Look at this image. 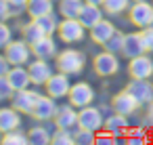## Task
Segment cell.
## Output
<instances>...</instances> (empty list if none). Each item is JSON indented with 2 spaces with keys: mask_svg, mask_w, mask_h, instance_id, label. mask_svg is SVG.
Wrapping results in <instances>:
<instances>
[{
  "mask_svg": "<svg viewBox=\"0 0 153 145\" xmlns=\"http://www.w3.org/2000/svg\"><path fill=\"white\" fill-rule=\"evenodd\" d=\"M11 67H13V65L9 63V59L4 57V53H2V51H0V76H7Z\"/></svg>",
  "mask_w": 153,
  "mask_h": 145,
  "instance_id": "obj_39",
  "label": "cell"
},
{
  "mask_svg": "<svg viewBox=\"0 0 153 145\" xmlns=\"http://www.w3.org/2000/svg\"><path fill=\"white\" fill-rule=\"evenodd\" d=\"M143 122L149 126V128H153V101L147 105V114H145V118H143Z\"/></svg>",
  "mask_w": 153,
  "mask_h": 145,
  "instance_id": "obj_40",
  "label": "cell"
},
{
  "mask_svg": "<svg viewBox=\"0 0 153 145\" xmlns=\"http://www.w3.org/2000/svg\"><path fill=\"white\" fill-rule=\"evenodd\" d=\"M124 36H126V34L117 30V32H115V34L111 36V40H109V42H107V44H105L103 49H107V51H111V53H115V55H122V46H124Z\"/></svg>",
  "mask_w": 153,
  "mask_h": 145,
  "instance_id": "obj_34",
  "label": "cell"
},
{
  "mask_svg": "<svg viewBox=\"0 0 153 145\" xmlns=\"http://www.w3.org/2000/svg\"><path fill=\"white\" fill-rule=\"evenodd\" d=\"M94 97H97V93H94V88L88 82H76V84H71V90L67 95V101L74 107L82 109L86 105H92L94 103Z\"/></svg>",
  "mask_w": 153,
  "mask_h": 145,
  "instance_id": "obj_7",
  "label": "cell"
},
{
  "mask_svg": "<svg viewBox=\"0 0 153 145\" xmlns=\"http://www.w3.org/2000/svg\"><path fill=\"white\" fill-rule=\"evenodd\" d=\"M57 2H59V0H57Z\"/></svg>",
  "mask_w": 153,
  "mask_h": 145,
  "instance_id": "obj_46",
  "label": "cell"
},
{
  "mask_svg": "<svg viewBox=\"0 0 153 145\" xmlns=\"http://www.w3.org/2000/svg\"><path fill=\"white\" fill-rule=\"evenodd\" d=\"M84 7V0H59V15L61 17H78Z\"/></svg>",
  "mask_w": 153,
  "mask_h": 145,
  "instance_id": "obj_29",
  "label": "cell"
},
{
  "mask_svg": "<svg viewBox=\"0 0 153 145\" xmlns=\"http://www.w3.org/2000/svg\"><path fill=\"white\" fill-rule=\"evenodd\" d=\"M2 53H4V57L9 59L11 65H27L32 61V57H34L32 44L27 40H23V38H13L2 49Z\"/></svg>",
  "mask_w": 153,
  "mask_h": 145,
  "instance_id": "obj_3",
  "label": "cell"
},
{
  "mask_svg": "<svg viewBox=\"0 0 153 145\" xmlns=\"http://www.w3.org/2000/svg\"><path fill=\"white\" fill-rule=\"evenodd\" d=\"M27 70H30L34 86H44L48 82V78L55 74L53 63H48V59H36V57H34V61L27 63Z\"/></svg>",
  "mask_w": 153,
  "mask_h": 145,
  "instance_id": "obj_12",
  "label": "cell"
},
{
  "mask_svg": "<svg viewBox=\"0 0 153 145\" xmlns=\"http://www.w3.org/2000/svg\"><path fill=\"white\" fill-rule=\"evenodd\" d=\"M122 143L124 145H145V143H149V130L145 126H128Z\"/></svg>",
  "mask_w": 153,
  "mask_h": 145,
  "instance_id": "obj_23",
  "label": "cell"
},
{
  "mask_svg": "<svg viewBox=\"0 0 153 145\" xmlns=\"http://www.w3.org/2000/svg\"><path fill=\"white\" fill-rule=\"evenodd\" d=\"M11 4H13L19 13H25V4H27V0H11Z\"/></svg>",
  "mask_w": 153,
  "mask_h": 145,
  "instance_id": "obj_41",
  "label": "cell"
},
{
  "mask_svg": "<svg viewBox=\"0 0 153 145\" xmlns=\"http://www.w3.org/2000/svg\"><path fill=\"white\" fill-rule=\"evenodd\" d=\"M21 13L11 4V0H0V21H9L13 17H19Z\"/></svg>",
  "mask_w": 153,
  "mask_h": 145,
  "instance_id": "obj_33",
  "label": "cell"
},
{
  "mask_svg": "<svg viewBox=\"0 0 153 145\" xmlns=\"http://www.w3.org/2000/svg\"><path fill=\"white\" fill-rule=\"evenodd\" d=\"M115 32H117V28L113 25V21H109V19H101L94 28L88 30V36H90V40H92L94 44L105 46V44L111 40V36H113Z\"/></svg>",
  "mask_w": 153,
  "mask_h": 145,
  "instance_id": "obj_17",
  "label": "cell"
},
{
  "mask_svg": "<svg viewBox=\"0 0 153 145\" xmlns=\"http://www.w3.org/2000/svg\"><path fill=\"white\" fill-rule=\"evenodd\" d=\"M92 70H94V74L101 76V78H111V76H115V74L120 72V55H115V53L103 49L99 55H94V59H92Z\"/></svg>",
  "mask_w": 153,
  "mask_h": 145,
  "instance_id": "obj_5",
  "label": "cell"
},
{
  "mask_svg": "<svg viewBox=\"0 0 153 145\" xmlns=\"http://www.w3.org/2000/svg\"><path fill=\"white\" fill-rule=\"evenodd\" d=\"M115 143H122V139H117L113 132H109L107 128H101L97 130V141L94 145H115Z\"/></svg>",
  "mask_w": 153,
  "mask_h": 145,
  "instance_id": "obj_35",
  "label": "cell"
},
{
  "mask_svg": "<svg viewBox=\"0 0 153 145\" xmlns=\"http://www.w3.org/2000/svg\"><path fill=\"white\" fill-rule=\"evenodd\" d=\"M53 2H55V0H27L25 13L30 15V19H36V17H42V15H48V13L55 11Z\"/></svg>",
  "mask_w": 153,
  "mask_h": 145,
  "instance_id": "obj_24",
  "label": "cell"
},
{
  "mask_svg": "<svg viewBox=\"0 0 153 145\" xmlns=\"http://www.w3.org/2000/svg\"><path fill=\"white\" fill-rule=\"evenodd\" d=\"M84 2H88V4H97V7H103L105 0H84Z\"/></svg>",
  "mask_w": 153,
  "mask_h": 145,
  "instance_id": "obj_42",
  "label": "cell"
},
{
  "mask_svg": "<svg viewBox=\"0 0 153 145\" xmlns=\"http://www.w3.org/2000/svg\"><path fill=\"white\" fill-rule=\"evenodd\" d=\"M84 65H86V55L78 49H63L55 57V67L63 74H69V76L82 74Z\"/></svg>",
  "mask_w": 153,
  "mask_h": 145,
  "instance_id": "obj_1",
  "label": "cell"
},
{
  "mask_svg": "<svg viewBox=\"0 0 153 145\" xmlns=\"http://www.w3.org/2000/svg\"><path fill=\"white\" fill-rule=\"evenodd\" d=\"M15 95V88L13 84L9 82L7 76H0V101H7V99H13Z\"/></svg>",
  "mask_w": 153,
  "mask_h": 145,
  "instance_id": "obj_36",
  "label": "cell"
},
{
  "mask_svg": "<svg viewBox=\"0 0 153 145\" xmlns=\"http://www.w3.org/2000/svg\"><path fill=\"white\" fill-rule=\"evenodd\" d=\"M53 132L55 130H48V126L36 124V126H32L27 130L30 143H34V145H48V143H53Z\"/></svg>",
  "mask_w": 153,
  "mask_h": 145,
  "instance_id": "obj_25",
  "label": "cell"
},
{
  "mask_svg": "<svg viewBox=\"0 0 153 145\" xmlns=\"http://www.w3.org/2000/svg\"><path fill=\"white\" fill-rule=\"evenodd\" d=\"M69 78H71L69 74H63V72L57 70V72L48 78V82L44 84L46 95L55 97L57 101H59V99H67V95H69V90H71V80H69Z\"/></svg>",
  "mask_w": 153,
  "mask_h": 145,
  "instance_id": "obj_6",
  "label": "cell"
},
{
  "mask_svg": "<svg viewBox=\"0 0 153 145\" xmlns=\"http://www.w3.org/2000/svg\"><path fill=\"white\" fill-rule=\"evenodd\" d=\"M132 2H138V0H132Z\"/></svg>",
  "mask_w": 153,
  "mask_h": 145,
  "instance_id": "obj_44",
  "label": "cell"
},
{
  "mask_svg": "<svg viewBox=\"0 0 153 145\" xmlns=\"http://www.w3.org/2000/svg\"><path fill=\"white\" fill-rule=\"evenodd\" d=\"M86 32L88 30L84 28V23L78 17H63L61 23H59L57 36L63 44H78L86 38Z\"/></svg>",
  "mask_w": 153,
  "mask_h": 145,
  "instance_id": "obj_2",
  "label": "cell"
},
{
  "mask_svg": "<svg viewBox=\"0 0 153 145\" xmlns=\"http://www.w3.org/2000/svg\"><path fill=\"white\" fill-rule=\"evenodd\" d=\"M32 53H34L36 59H48L51 61L59 55V49H57V42H55L53 36H44L36 44H32Z\"/></svg>",
  "mask_w": 153,
  "mask_h": 145,
  "instance_id": "obj_18",
  "label": "cell"
},
{
  "mask_svg": "<svg viewBox=\"0 0 153 145\" xmlns=\"http://www.w3.org/2000/svg\"><path fill=\"white\" fill-rule=\"evenodd\" d=\"M128 21L143 30L153 25V0H138V2H132L128 9Z\"/></svg>",
  "mask_w": 153,
  "mask_h": 145,
  "instance_id": "obj_4",
  "label": "cell"
},
{
  "mask_svg": "<svg viewBox=\"0 0 153 145\" xmlns=\"http://www.w3.org/2000/svg\"><path fill=\"white\" fill-rule=\"evenodd\" d=\"M53 145H76V139H74V130L55 128V132H53Z\"/></svg>",
  "mask_w": 153,
  "mask_h": 145,
  "instance_id": "obj_32",
  "label": "cell"
},
{
  "mask_svg": "<svg viewBox=\"0 0 153 145\" xmlns=\"http://www.w3.org/2000/svg\"><path fill=\"white\" fill-rule=\"evenodd\" d=\"M2 137H4V130H2V128H0V143H2Z\"/></svg>",
  "mask_w": 153,
  "mask_h": 145,
  "instance_id": "obj_43",
  "label": "cell"
},
{
  "mask_svg": "<svg viewBox=\"0 0 153 145\" xmlns=\"http://www.w3.org/2000/svg\"><path fill=\"white\" fill-rule=\"evenodd\" d=\"M128 126H130V116L111 111V114L105 118V126H103V128H107L109 132H113L117 139H124V132H126Z\"/></svg>",
  "mask_w": 153,
  "mask_h": 145,
  "instance_id": "obj_20",
  "label": "cell"
},
{
  "mask_svg": "<svg viewBox=\"0 0 153 145\" xmlns=\"http://www.w3.org/2000/svg\"><path fill=\"white\" fill-rule=\"evenodd\" d=\"M13 40V28L7 21H0V51Z\"/></svg>",
  "mask_w": 153,
  "mask_h": 145,
  "instance_id": "obj_37",
  "label": "cell"
},
{
  "mask_svg": "<svg viewBox=\"0 0 153 145\" xmlns=\"http://www.w3.org/2000/svg\"><path fill=\"white\" fill-rule=\"evenodd\" d=\"M140 32H143V40H145V49H147V53H153V25L143 28Z\"/></svg>",
  "mask_w": 153,
  "mask_h": 145,
  "instance_id": "obj_38",
  "label": "cell"
},
{
  "mask_svg": "<svg viewBox=\"0 0 153 145\" xmlns=\"http://www.w3.org/2000/svg\"><path fill=\"white\" fill-rule=\"evenodd\" d=\"M57 111H59L57 99L51 97V95H40V99H38V103L34 105V109H32L30 116H32L34 120H38V122H53L55 116H57Z\"/></svg>",
  "mask_w": 153,
  "mask_h": 145,
  "instance_id": "obj_9",
  "label": "cell"
},
{
  "mask_svg": "<svg viewBox=\"0 0 153 145\" xmlns=\"http://www.w3.org/2000/svg\"><path fill=\"white\" fill-rule=\"evenodd\" d=\"M128 74H130V78L151 80L153 78V59H151V53H143V55L130 59L128 61Z\"/></svg>",
  "mask_w": 153,
  "mask_h": 145,
  "instance_id": "obj_11",
  "label": "cell"
},
{
  "mask_svg": "<svg viewBox=\"0 0 153 145\" xmlns=\"http://www.w3.org/2000/svg\"><path fill=\"white\" fill-rule=\"evenodd\" d=\"M36 21V25L46 34V36H55L57 32H59V17H57V13L53 11V13H48V15H42V17H36L34 19Z\"/></svg>",
  "mask_w": 153,
  "mask_h": 145,
  "instance_id": "obj_26",
  "label": "cell"
},
{
  "mask_svg": "<svg viewBox=\"0 0 153 145\" xmlns=\"http://www.w3.org/2000/svg\"><path fill=\"white\" fill-rule=\"evenodd\" d=\"M19 32H21V38H23V40H27L30 44H36L40 38H44V36H46V34L36 25V21H34V19H30L27 23H23V25L19 28Z\"/></svg>",
  "mask_w": 153,
  "mask_h": 145,
  "instance_id": "obj_27",
  "label": "cell"
},
{
  "mask_svg": "<svg viewBox=\"0 0 153 145\" xmlns=\"http://www.w3.org/2000/svg\"><path fill=\"white\" fill-rule=\"evenodd\" d=\"M2 143H7V145H15V143L17 145H25V143H30V135H27V130H21V126H19L15 130L4 132Z\"/></svg>",
  "mask_w": 153,
  "mask_h": 145,
  "instance_id": "obj_31",
  "label": "cell"
},
{
  "mask_svg": "<svg viewBox=\"0 0 153 145\" xmlns=\"http://www.w3.org/2000/svg\"><path fill=\"white\" fill-rule=\"evenodd\" d=\"M130 4H132V0H105V2H103V11H105V15L120 17V15L128 13Z\"/></svg>",
  "mask_w": 153,
  "mask_h": 145,
  "instance_id": "obj_28",
  "label": "cell"
},
{
  "mask_svg": "<svg viewBox=\"0 0 153 145\" xmlns=\"http://www.w3.org/2000/svg\"><path fill=\"white\" fill-rule=\"evenodd\" d=\"M78 19L84 23L86 30H90V28H94L101 19H105V11H103V7H97V4H88V2H84V7H82Z\"/></svg>",
  "mask_w": 153,
  "mask_h": 145,
  "instance_id": "obj_21",
  "label": "cell"
},
{
  "mask_svg": "<svg viewBox=\"0 0 153 145\" xmlns=\"http://www.w3.org/2000/svg\"><path fill=\"white\" fill-rule=\"evenodd\" d=\"M105 114L99 105H86L80 109V118H78V126L90 128V130H101L105 126Z\"/></svg>",
  "mask_w": 153,
  "mask_h": 145,
  "instance_id": "obj_10",
  "label": "cell"
},
{
  "mask_svg": "<svg viewBox=\"0 0 153 145\" xmlns=\"http://www.w3.org/2000/svg\"><path fill=\"white\" fill-rule=\"evenodd\" d=\"M9 82L13 84L15 90H23V88H30L32 86V76H30V70L27 65H13L7 74Z\"/></svg>",
  "mask_w": 153,
  "mask_h": 145,
  "instance_id": "obj_19",
  "label": "cell"
},
{
  "mask_svg": "<svg viewBox=\"0 0 153 145\" xmlns=\"http://www.w3.org/2000/svg\"><path fill=\"white\" fill-rule=\"evenodd\" d=\"M126 90H130L140 105H149L153 101V82L151 80H143V78H132L126 84Z\"/></svg>",
  "mask_w": 153,
  "mask_h": 145,
  "instance_id": "obj_16",
  "label": "cell"
},
{
  "mask_svg": "<svg viewBox=\"0 0 153 145\" xmlns=\"http://www.w3.org/2000/svg\"><path fill=\"white\" fill-rule=\"evenodd\" d=\"M38 99H40V93L30 86V88H23V90H15V95L11 99V105L15 109H19L21 114H27L30 116L32 109H34V105L38 103Z\"/></svg>",
  "mask_w": 153,
  "mask_h": 145,
  "instance_id": "obj_13",
  "label": "cell"
},
{
  "mask_svg": "<svg viewBox=\"0 0 153 145\" xmlns=\"http://www.w3.org/2000/svg\"><path fill=\"white\" fill-rule=\"evenodd\" d=\"M74 139H76V145H94L97 130H90V128H84V126H76L74 128Z\"/></svg>",
  "mask_w": 153,
  "mask_h": 145,
  "instance_id": "obj_30",
  "label": "cell"
},
{
  "mask_svg": "<svg viewBox=\"0 0 153 145\" xmlns=\"http://www.w3.org/2000/svg\"><path fill=\"white\" fill-rule=\"evenodd\" d=\"M151 82H153V78H151Z\"/></svg>",
  "mask_w": 153,
  "mask_h": 145,
  "instance_id": "obj_45",
  "label": "cell"
},
{
  "mask_svg": "<svg viewBox=\"0 0 153 145\" xmlns=\"http://www.w3.org/2000/svg\"><path fill=\"white\" fill-rule=\"evenodd\" d=\"M78 118H80V109L74 107L69 101L65 105H59V111L55 116V128H65V130H74L78 126Z\"/></svg>",
  "mask_w": 153,
  "mask_h": 145,
  "instance_id": "obj_15",
  "label": "cell"
},
{
  "mask_svg": "<svg viewBox=\"0 0 153 145\" xmlns=\"http://www.w3.org/2000/svg\"><path fill=\"white\" fill-rule=\"evenodd\" d=\"M111 107H113V111H117V114H124V116H134L143 105L138 103V99L130 93V90H120V93H115L113 97H111Z\"/></svg>",
  "mask_w": 153,
  "mask_h": 145,
  "instance_id": "obj_8",
  "label": "cell"
},
{
  "mask_svg": "<svg viewBox=\"0 0 153 145\" xmlns=\"http://www.w3.org/2000/svg\"><path fill=\"white\" fill-rule=\"evenodd\" d=\"M143 53H147L145 40H143V32H140V30H138V32H128V34L124 36L122 57L130 61V59H134V57H138V55H143Z\"/></svg>",
  "mask_w": 153,
  "mask_h": 145,
  "instance_id": "obj_14",
  "label": "cell"
},
{
  "mask_svg": "<svg viewBox=\"0 0 153 145\" xmlns=\"http://www.w3.org/2000/svg\"><path fill=\"white\" fill-rule=\"evenodd\" d=\"M21 126V111L15 109L13 105L9 107H0V128H2L4 132L9 130H15Z\"/></svg>",
  "mask_w": 153,
  "mask_h": 145,
  "instance_id": "obj_22",
  "label": "cell"
}]
</instances>
